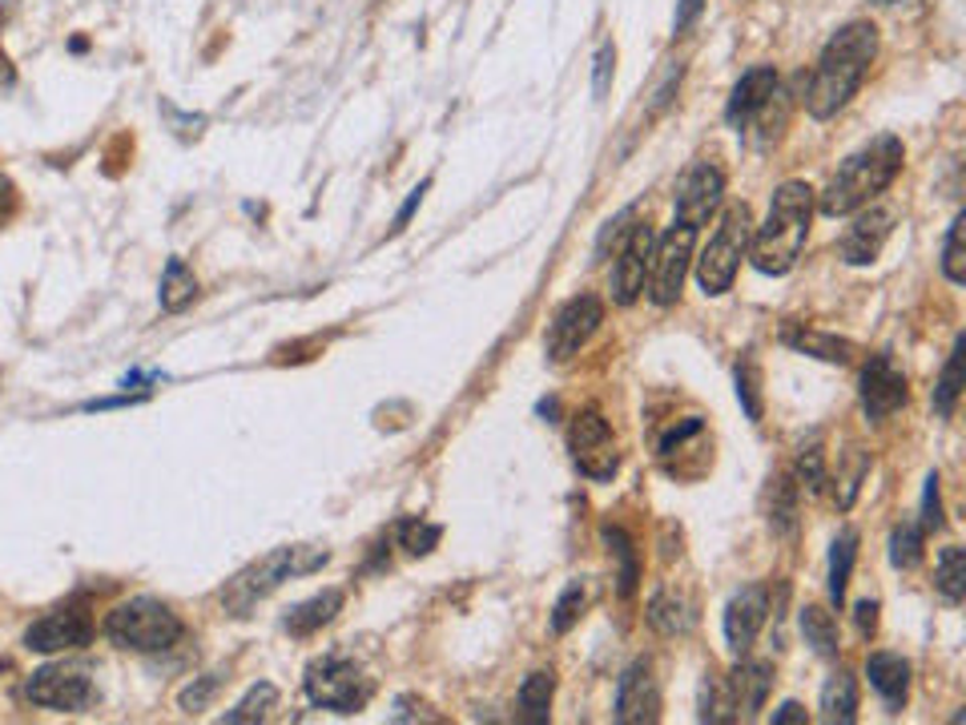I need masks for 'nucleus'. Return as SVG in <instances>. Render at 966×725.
I'll return each mask as SVG.
<instances>
[{
  "label": "nucleus",
  "mask_w": 966,
  "mask_h": 725,
  "mask_svg": "<svg viewBox=\"0 0 966 725\" xmlns=\"http://www.w3.org/2000/svg\"><path fill=\"white\" fill-rule=\"evenodd\" d=\"M878 57V28L870 21H850L826 41L818 65H814V77L805 85V110L809 117H833L850 105L862 81H866L870 65Z\"/></svg>",
  "instance_id": "f257e3e1"
},
{
  "label": "nucleus",
  "mask_w": 966,
  "mask_h": 725,
  "mask_svg": "<svg viewBox=\"0 0 966 725\" xmlns=\"http://www.w3.org/2000/svg\"><path fill=\"white\" fill-rule=\"evenodd\" d=\"M809 222H814V189L805 182H781L773 202H769L766 222L757 226L754 238H749V254L745 258L761 275H790L797 258H802Z\"/></svg>",
  "instance_id": "f03ea898"
},
{
  "label": "nucleus",
  "mask_w": 966,
  "mask_h": 725,
  "mask_svg": "<svg viewBox=\"0 0 966 725\" xmlns=\"http://www.w3.org/2000/svg\"><path fill=\"white\" fill-rule=\"evenodd\" d=\"M902 141L894 134H882L870 146H862L858 153H850L842 162V170L830 177V186L821 189V198H814L826 218H846V214H858L862 206L878 198L882 189L890 186L894 177L902 174Z\"/></svg>",
  "instance_id": "7ed1b4c3"
},
{
  "label": "nucleus",
  "mask_w": 966,
  "mask_h": 725,
  "mask_svg": "<svg viewBox=\"0 0 966 725\" xmlns=\"http://www.w3.org/2000/svg\"><path fill=\"white\" fill-rule=\"evenodd\" d=\"M326 561H331V552L314 549V544H286V549H274V552H266L262 561L250 564V568H242V573L222 588V605L234 617H242L254 600L271 597L283 580L314 573V568H322Z\"/></svg>",
  "instance_id": "20e7f679"
},
{
  "label": "nucleus",
  "mask_w": 966,
  "mask_h": 725,
  "mask_svg": "<svg viewBox=\"0 0 966 725\" xmlns=\"http://www.w3.org/2000/svg\"><path fill=\"white\" fill-rule=\"evenodd\" d=\"M186 625L182 617L161 605L153 597H134L117 605L110 617H105V637L117 645V649H134V653H165L174 649L182 641Z\"/></svg>",
  "instance_id": "39448f33"
},
{
  "label": "nucleus",
  "mask_w": 966,
  "mask_h": 725,
  "mask_svg": "<svg viewBox=\"0 0 966 725\" xmlns=\"http://www.w3.org/2000/svg\"><path fill=\"white\" fill-rule=\"evenodd\" d=\"M749 238H754V214L745 202H737L721 214V226L713 230L709 246L697 254V283L705 295H725L733 287L741 258L749 254Z\"/></svg>",
  "instance_id": "423d86ee"
},
{
  "label": "nucleus",
  "mask_w": 966,
  "mask_h": 725,
  "mask_svg": "<svg viewBox=\"0 0 966 725\" xmlns=\"http://www.w3.org/2000/svg\"><path fill=\"white\" fill-rule=\"evenodd\" d=\"M697 234L693 226L672 222L665 234L653 242V258H648V275H644V295L657 302V307H672L681 299L685 275L693 266V251H697Z\"/></svg>",
  "instance_id": "0eeeda50"
},
{
  "label": "nucleus",
  "mask_w": 966,
  "mask_h": 725,
  "mask_svg": "<svg viewBox=\"0 0 966 725\" xmlns=\"http://www.w3.org/2000/svg\"><path fill=\"white\" fill-rule=\"evenodd\" d=\"M302 686H307V698L314 705L335 713L363 710L375 693L371 677L363 674L355 661H347V657H322V661H314L307 669V677H302Z\"/></svg>",
  "instance_id": "6e6552de"
},
{
  "label": "nucleus",
  "mask_w": 966,
  "mask_h": 725,
  "mask_svg": "<svg viewBox=\"0 0 966 725\" xmlns=\"http://www.w3.org/2000/svg\"><path fill=\"white\" fill-rule=\"evenodd\" d=\"M653 226L632 218L624 226V234L617 238V254H612V271H608V290L617 307H632L644 295V275H648V258H653Z\"/></svg>",
  "instance_id": "1a4fd4ad"
},
{
  "label": "nucleus",
  "mask_w": 966,
  "mask_h": 725,
  "mask_svg": "<svg viewBox=\"0 0 966 725\" xmlns=\"http://www.w3.org/2000/svg\"><path fill=\"white\" fill-rule=\"evenodd\" d=\"M568 451H572V460H576V468H580L588 480H596V484L612 480L620 468L617 439H612V427H608V419L600 412H580L572 419Z\"/></svg>",
  "instance_id": "9d476101"
},
{
  "label": "nucleus",
  "mask_w": 966,
  "mask_h": 725,
  "mask_svg": "<svg viewBox=\"0 0 966 725\" xmlns=\"http://www.w3.org/2000/svg\"><path fill=\"white\" fill-rule=\"evenodd\" d=\"M25 698L41 710H57V713H77L89 710L97 689H93V677L81 669V665H45L37 674L25 681Z\"/></svg>",
  "instance_id": "9b49d317"
},
{
  "label": "nucleus",
  "mask_w": 966,
  "mask_h": 725,
  "mask_svg": "<svg viewBox=\"0 0 966 725\" xmlns=\"http://www.w3.org/2000/svg\"><path fill=\"white\" fill-rule=\"evenodd\" d=\"M600 323H605V302L596 299V295H576V299H568L564 307L556 311V319H552V326H548V359L552 362H568L576 359L584 350V343L600 331Z\"/></svg>",
  "instance_id": "f8f14e48"
},
{
  "label": "nucleus",
  "mask_w": 966,
  "mask_h": 725,
  "mask_svg": "<svg viewBox=\"0 0 966 725\" xmlns=\"http://www.w3.org/2000/svg\"><path fill=\"white\" fill-rule=\"evenodd\" d=\"M721 202H725V170H721L717 162H709V158H697L681 174L677 194H672L677 222L701 230V226L721 210Z\"/></svg>",
  "instance_id": "ddd939ff"
},
{
  "label": "nucleus",
  "mask_w": 966,
  "mask_h": 725,
  "mask_svg": "<svg viewBox=\"0 0 966 725\" xmlns=\"http://www.w3.org/2000/svg\"><path fill=\"white\" fill-rule=\"evenodd\" d=\"M620 725H653L660 722V686L653 677V661H632L620 674L617 686V710H612Z\"/></svg>",
  "instance_id": "4468645a"
},
{
  "label": "nucleus",
  "mask_w": 966,
  "mask_h": 725,
  "mask_svg": "<svg viewBox=\"0 0 966 725\" xmlns=\"http://www.w3.org/2000/svg\"><path fill=\"white\" fill-rule=\"evenodd\" d=\"M910 388H906V376L898 371V362L882 350L874 359L862 367V412H866L870 424H882L886 415H894L906 403Z\"/></svg>",
  "instance_id": "2eb2a0df"
},
{
  "label": "nucleus",
  "mask_w": 966,
  "mask_h": 725,
  "mask_svg": "<svg viewBox=\"0 0 966 725\" xmlns=\"http://www.w3.org/2000/svg\"><path fill=\"white\" fill-rule=\"evenodd\" d=\"M93 641V621H89L85 609H53L41 621H33L25 633V645L33 653H65V649H81Z\"/></svg>",
  "instance_id": "dca6fc26"
},
{
  "label": "nucleus",
  "mask_w": 966,
  "mask_h": 725,
  "mask_svg": "<svg viewBox=\"0 0 966 725\" xmlns=\"http://www.w3.org/2000/svg\"><path fill=\"white\" fill-rule=\"evenodd\" d=\"M769 621V588L766 585H745L741 592H733L725 605V641L737 657L754 649V641L761 637V629Z\"/></svg>",
  "instance_id": "f3484780"
},
{
  "label": "nucleus",
  "mask_w": 966,
  "mask_h": 725,
  "mask_svg": "<svg viewBox=\"0 0 966 725\" xmlns=\"http://www.w3.org/2000/svg\"><path fill=\"white\" fill-rule=\"evenodd\" d=\"M890 230H894V214L890 210H882V206H870V210H862L854 222L846 226L842 242H838V254H842V263L870 266L882 254V246H886Z\"/></svg>",
  "instance_id": "a211bd4d"
},
{
  "label": "nucleus",
  "mask_w": 966,
  "mask_h": 725,
  "mask_svg": "<svg viewBox=\"0 0 966 725\" xmlns=\"http://www.w3.org/2000/svg\"><path fill=\"white\" fill-rule=\"evenodd\" d=\"M778 69L773 65H754V69H745L741 81L733 85L729 93V105H725V122H729L737 134L749 126V117H754L769 97H773V89H778Z\"/></svg>",
  "instance_id": "6ab92c4d"
},
{
  "label": "nucleus",
  "mask_w": 966,
  "mask_h": 725,
  "mask_svg": "<svg viewBox=\"0 0 966 725\" xmlns=\"http://www.w3.org/2000/svg\"><path fill=\"white\" fill-rule=\"evenodd\" d=\"M733 698V713L737 717H757V710L766 705L769 689H773V665L769 661H749V653L741 657V665L733 669V677L725 681Z\"/></svg>",
  "instance_id": "aec40b11"
},
{
  "label": "nucleus",
  "mask_w": 966,
  "mask_h": 725,
  "mask_svg": "<svg viewBox=\"0 0 966 725\" xmlns=\"http://www.w3.org/2000/svg\"><path fill=\"white\" fill-rule=\"evenodd\" d=\"M866 677L874 693H878L890 710H902L906 693H910V665L898 653H870L866 657Z\"/></svg>",
  "instance_id": "412c9836"
},
{
  "label": "nucleus",
  "mask_w": 966,
  "mask_h": 725,
  "mask_svg": "<svg viewBox=\"0 0 966 725\" xmlns=\"http://www.w3.org/2000/svg\"><path fill=\"white\" fill-rule=\"evenodd\" d=\"M781 343H785V347H793V350H802V355L826 359V362H850V359H854V343H850V338L826 335V331H814V326H805V323H785V326H781Z\"/></svg>",
  "instance_id": "4be33fe9"
},
{
  "label": "nucleus",
  "mask_w": 966,
  "mask_h": 725,
  "mask_svg": "<svg viewBox=\"0 0 966 725\" xmlns=\"http://www.w3.org/2000/svg\"><path fill=\"white\" fill-rule=\"evenodd\" d=\"M648 625L657 629V633H665V637H685V633L697 625L693 600L685 597V592L660 588L657 597L648 600Z\"/></svg>",
  "instance_id": "5701e85b"
},
{
  "label": "nucleus",
  "mask_w": 966,
  "mask_h": 725,
  "mask_svg": "<svg viewBox=\"0 0 966 725\" xmlns=\"http://www.w3.org/2000/svg\"><path fill=\"white\" fill-rule=\"evenodd\" d=\"M600 537H605V544H608V556H617L620 597L624 600L636 597V588H641V561H636V544H632V537L620 525H605L600 528Z\"/></svg>",
  "instance_id": "b1692460"
},
{
  "label": "nucleus",
  "mask_w": 966,
  "mask_h": 725,
  "mask_svg": "<svg viewBox=\"0 0 966 725\" xmlns=\"http://www.w3.org/2000/svg\"><path fill=\"white\" fill-rule=\"evenodd\" d=\"M821 722H830V725L858 722V681L850 669H838V674L821 686Z\"/></svg>",
  "instance_id": "393cba45"
},
{
  "label": "nucleus",
  "mask_w": 966,
  "mask_h": 725,
  "mask_svg": "<svg viewBox=\"0 0 966 725\" xmlns=\"http://www.w3.org/2000/svg\"><path fill=\"white\" fill-rule=\"evenodd\" d=\"M338 609H343V592H338V588H326L319 597L302 600L298 609H290L286 629H290L295 637H310V633H319L322 625H331L338 617Z\"/></svg>",
  "instance_id": "a878e982"
},
{
  "label": "nucleus",
  "mask_w": 966,
  "mask_h": 725,
  "mask_svg": "<svg viewBox=\"0 0 966 725\" xmlns=\"http://www.w3.org/2000/svg\"><path fill=\"white\" fill-rule=\"evenodd\" d=\"M797 488L802 484L790 472L773 475V484H769V528L778 537H793L797 532V496H802Z\"/></svg>",
  "instance_id": "bb28decb"
},
{
  "label": "nucleus",
  "mask_w": 966,
  "mask_h": 725,
  "mask_svg": "<svg viewBox=\"0 0 966 725\" xmlns=\"http://www.w3.org/2000/svg\"><path fill=\"white\" fill-rule=\"evenodd\" d=\"M552 698H556V674L552 669H536V674L524 677L520 693H516V705H520L524 722H548V710H552Z\"/></svg>",
  "instance_id": "cd10ccee"
},
{
  "label": "nucleus",
  "mask_w": 966,
  "mask_h": 725,
  "mask_svg": "<svg viewBox=\"0 0 966 725\" xmlns=\"http://www.w3.org/2000/svg\"><path fill=\"white\" fill-rule=\"evenodd\" d=\"M854 561H858V532L854 528H842L838 540H833V552H830V605L833 609H842L846 605V588H850Z\"/></svg>",
  "instance_id": "c85d7f7f"
},
{
  "label": "nucleus",
  "mask_w": 966,
  "mask_h": 725,
  "mask_svg": "<svg viewBox=\"0 0 966 725\" xmlns=\"http://www.w3.org/2000/svg\"><path fill=\"white\" fill-rule=\"evenodd\" d=\"M797 621H802V637L809 649L818 653V657H838V649H842V641H838V621H833L821 605H805Z\"/></svg>",
  "instance_id": "c756f323"
},
{
  "label": "nucleus",
  "mask_w": 966,
  "mask_h": 725,
  "mask_svg": "<svg viewBox=\"0 0 966 725\" xmlns=\"http://www.w3.org/2000/svg\"><path fill=\"white\" fill-rule=\"evenodd\" d=\"M198 299V278L189 271L182 258H170L165 263V275H161V311H182L189 302Z\"/></svg>",
  "instance_id": "7c9ffc66"
},
{
  "label": "nucleus",
  "mask_w": 966,
  "mask_h": 725,
  "mask_svg": "<svg viewBox=\"0 0 966 725\" xmlns=\"http://www.w3.org/2000/svg\"><path fill=\"white\" fill-rule=\"evenodd\" d=\"M934 588L946 605H958L966 597V552L958 544L939 552V564H934Z\"/></svg>",
  "instance_id": "2f4dec72"
},
{
  "label": "nucleus",
  "mask_w": 966,
  "mask_h": 725,
  "mask_svg": "<svg viewBox=\"0 0 966 725\" xmlns=\"http://www.w3.org/2000/svg\"><path fill=\"white\" fill-rule=\"evenodd\" d=\"M870 451H862V448H850L842 456V468H838V484H833V496H838V508H842V513H850V508H854V496H858V488H862V480H866V472H870Z\"/></svg>",
  "instance_id": "473e14b6"
},
{
  "label": "nucleus",
  "mask_w": 966,
  "mask_h": 725,
  "mask_svg": "<svg viewBox=\"0 0 966 725\" xmlns=\"http://www.w3.org/2000/svg\"><path fill=\"white\" fill-rule=\"evenodd\" d=\"M958 395H963V338H954L951 359L942 367V379H939V388H934V412H939L942 419H951Z\"/></svg>",
  "instance_id": "72a5a7b5"
},
{
  "label": "nucleus",
  "mask_w": 966,
  "mask_h": 725,
  "mask_svg": "<svg viewBox=\"0 0 966 725\" xmlns=\"http://www.w3.org/2000/svg\"><path fill=\"white\" fill-rule=\"evenodd\" d=\"M274 705H278V689H274L271 681H258V686L250 689L246 698L238 701L234 710L226 713L222 722H230V725H242V722H266Z\"/></svg>",
  "instance_id": "f704fd0d"
},
{
  "label": "nucleus",
  "mask_w": 966,
  "mask_h": 725,
  "mask_svg": "<svg viewBox=\"0 0 966 725\" xmlns=\"http://www.w3.org/2000/svg\"><path fill=\"white\" fill-rule=\"evenodd\" d=\"M922 540H927V532H922L918 525H910V520L894 528V537H890L894 568H906V573H910V568H918V564H922Z\"/></svg>",
  "instance_id": "c9c22d12"
},
{
  "label": "nucleus",
  "mask_w": 966,
  "mask_h": 725,
  "mask_svg": "<svg viewBox=\"0 0 966 725\" xmlns=\"http://www.w3.org/2000/svg\"><path fill=\"white\" fill-rule=\"evenodd\" d=\"M963 226H966V218L958 214V218L951 222V230H946V242H942V275H946V283H954V287H963V283H966Z\"/></svg>",
  "instance_id": "e433bc0d"
},
{
  "label": "nucleus",
  "mask_w": 966,
  "mask_h": 725,
  "mask_svg": "<svg viewBox=\"0 0 966 725\" xmlns=\"http://www.w3.org/2000/svg\"><path fill=\"white\" fill-rule=\"evenodd\" d=\"M737 400H741L745 415L761 424V415H766V403H761V367L754 359H741L737 362Z\"/></svg>",
  "instance_id": "4c0bfd02"
},
{
  "label": "nucleus",
  "mask_w": 966,
  "mask_h": 725,
  "mask_svg": "<svg viewBox=\"0 0 966 725\" xmlns=\"http://www.w3.org/2000/svg\"><path fill=\"white\" fill-rule=\"evenodd\" d=\"M793 480L805 484L809 492H821V484H826V451H821L818 436L809 439V444H802V451H797V468H793Z\"/></svg>",
  "instance_id": "58836bf2"
},
{
  "label": "nucleus",
  "mask_w": 966,
  "mask_h": 725,
  "mask_svg": "<svg viewBox=\"0 0 966 725\" xmlns=\"http://www.w3.org/2000/svg\"><path fill=\"white\" fill-rule=\"evenodd\" d=\"M584 605H588V592L584 585H568L560 592L556 609H552V633H568L576 621L584 617Z\"/></svg>",
  "instance_id": "ea45409f"
},
{
  "label": "nucleus",
  "mask_w": 966,
  "mask_h": 725,
  "mask_svg": "<svg viewBox=\"0 0 966 725\" xmlns=\"http://www.w3.org/2000/svg\"><path fill=\"white\" fill-rule=\"evenodd\" d=\"M444 528L439 525H423V520H403L399 525V544L411 552V556H427V552L439 544Z\"/></svg>",
  "instance_id": "a19ab883"
},
{
  "label": "nucleus",
  "mask_w": 966,
  "mask_h": 725,
  "mask_svg": "<svg viewBox=\"0 0 966 725\" xmlns=\"http://www.w3.org/2000/svg\"><path fill=\"white\" fill-rule=\"evenodd\" d=\"M222 681H226L222 674H206V677H198V681H194V686H189V689H182V698H177V705H182V710H186V713H202V710H206V705H210V701H214V693L222 689Z\"/></svg>",
  "instance_id": "79ce46f5"
},
{
  "label": "nucleus",
  "mask_w": 966,
  "mask_h": 725,
  "mask_svg": "<svg viewBox=\"0 0 966 725\" xmlns=\"http://www.w3.org/2000/svg\"><path fill=\"white\" fill-rule=\"evenodd\" d=\"M612 77H617V45H612V41H600L596 61H593V97L596 101H605Z\"/></svg>",
  "instance_id": "37998d69"
},
{
  "label": "nucleus",
  "mask_w": 966,
  "mask_h": 725,
  "mask_svg": "<svg viewBox=\"0 0 966 725\" xmlns=\"http://www.w3.org/2000/svg\"><path fill=\"white\" fill-rule=\"evenodd\" d=\"M942 488H939V472L927 475V492H922V532H942Z\"/></svg>",
  "instance_id": "c03bdc74"
},
{
  "label": "nucleus",
  "mask_w": 966,
  "mask_h": 725,
  "mask_svg": "<svg viewBox=\"0 0 966 725\" xmlns=\"http://www.w3.org/2000/svg\"><path fill=\"white\" fill-rule=\"evenodd\" d=\"M701 13H705V0H677V16H672V33L681 37V33H689V28L701 21Z\"/></svg>",
  "instance_id": "a18cd8bd"
},
{
  "label": "nucleus",
  "mask_w": 966,
  "mask_h": 725,
  "mask_svg": "<svg viewBox=\"0 0 966 725\" xmlns=\"http://www.w3.org/2000/svg\"><path fill=\"white\" fill-rule=\"evenodd\" d=\"M854 621H858V633H862V637H874V633H878V600H858Z\"/></svg>",
  "instance_id": "49530a36"
},
{
  "label": "nucleus",
  "mask_w": 966,
  "mask_h": 725,
  "mask_svg": "<svg viewBox=\"0 0 966 725\" xmlns=\"http://www.w3.org/2000/svg\"><path fill=\"white\" fill-rule=\"evenodd\" d=\"M427 189H432V177H427V182H419V186L411 189L407 194V202H403V210L395 214V226H391V234H399V230H403V226L411 222V214L419 210V202H423V194H427Z\"/></svg>",
  "instance_id": "de8ad7c7"
},
{
  "label": "nucleus",
  "mask_w": 966,
  "mask_h": 725,
  "mask_svg": "<svg viewBox=\"0 0 966 725\" xmlns=\"http://www.w3.org/2000/svg\"><path fill=\"white\" fill-rule=\"evenodd\" d=\"M809 722V713H805L802 701H785L781 710H773V725H805Z\"/></svg>",
  "instance_id": "09e8293b"
},
{
  "label": "nucleus",
  "mask_w": 966,
  "mask_h": 725,
  "mask_svg": "<svg viewBox=\"0 0 966 725\" xmlns=\"http://www.w3.org/2000/svg\"><path fill=\"white\" fill-rule=\"evenodd\" d=\"M878 4H902V0H878Z\"/></svg>",
  "instance_id": "8fccbe9b"
}]
</instances>
